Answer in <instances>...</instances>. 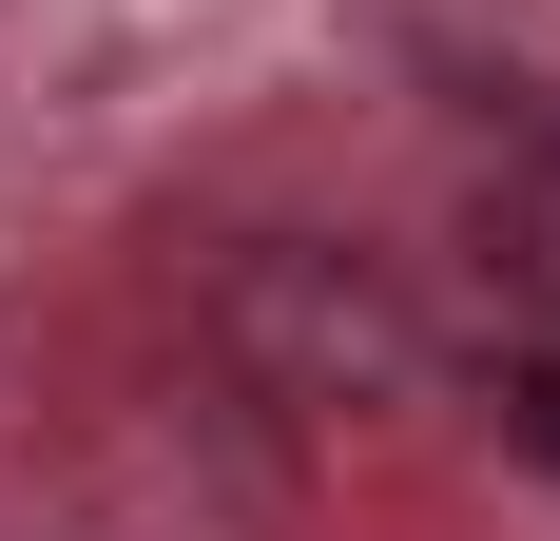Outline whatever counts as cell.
Masks as SVG:
<instances>
[{
	"label": "cell",
	"instance_id": "cell-1",
	"mask_svg": "<svg viewBox=\"0 0 560 541\" xmlns=\"http://www.w3.org/2000/svg\"><path fill=\"white\" fill-rule=\"evenodd\" d=\"M503 426H522V445L560 464V368H522V387H503Z\"/></svg>",
	"mask_w": 560,
	"mask_h": 541
}]
</instances>
